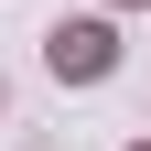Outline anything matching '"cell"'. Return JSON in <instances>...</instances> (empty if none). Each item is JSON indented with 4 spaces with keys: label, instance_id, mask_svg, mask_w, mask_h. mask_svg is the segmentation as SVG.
Listing matches in <instances>:
<instances>
[{
    "label": "cell",
    "instance_id": "obj_1",
    "mask_svg": "<svg viewBox=\"0 0 151 151\" xmlns=\"http://www.w3.org/2000/svg\"><path fill=\"white\" fill-rule=\"evenodd\" d=\"M43 65H54V86H108V76H119V22H108V0L43 32Z\"/></svg>",
    "mask_w": 151,
    "mask_h": 151
},
{
    "label": "cell",
    "instance_id": "obj_2",
    "mask_svg": "<svg viewBox=\"0 0 151 151\" xmlns=\"http://www.w3.org/2000/svg\"><path fill=\"white\" fill-rule=\"evenodd\" d=\"M108 11H151V0H108Z\"/></svg>",
    "mask_w": 151,
    "mask_h": 151
},
{
    "label": "cell",
    "instance_id": "obj_3",
    "mask_svg": "<svg viewBox=\"0 0 151 151\" xmlns=\"http://www.w3.org/2000/svg\"><path fill=\"white\" fill-rule=\"evenodd\" d=\"M0 108H11V86H0Z\"/></svg>",
    "mask_w": 151,
    "mask_h": 151
},
{
    "label": "cell",
    "instance_id": "obj_4",
    "mask_svg": "<svg viewBox=\"0 0 151 151\" xmlns=\"http://www.w3.org/2000/svg\"><path fill=\"white\" fill-rule=\"evenodd\" d=\"M129 151H151V140H129Z\"/></svg>",
    "mask_w": 151,
    "mask_h": 151
}]
</instances>
